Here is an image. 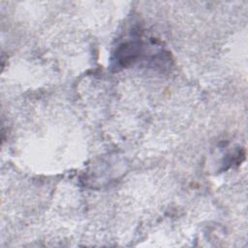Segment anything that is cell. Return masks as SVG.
<instances>
[{"mask_svg":"<svg viewBox=\"0 0 248 248\" xmlns=\"http://www.w3.org/2000/svg\"><path fill=\"white\" fill-rule=\"evenodd\" d=\"M141 47V43L138 40L126 41L120 44L112 55V64L115 65L116 68L127 67L139 58Z\"/></svg>","mask_w":248,"mask_h":248,"instance_id":"6da1fadb","label":"cell"}]
</instances>
